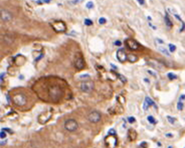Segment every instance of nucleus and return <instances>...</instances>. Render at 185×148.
Wrapping results in <instances>:
<instances>
[{"mask_svg":"<svg viewBox=\"0 0 185 148\" xmlns=\"http://www.w3.org/2000/svg\"><path fill=\"white\" fill-rule=\"evenodd\" d=\"M184 98H185L184 94H182V95L180 96V97H179V102H182V101H184Z\"/></svg>","mask_w":185,"mask_h":148,"instance_id":"nucleus-34","label":"nucleus"},{"mask_svg":"<svg viewBox=\"0 0 185 148\" xmlns=\"http://www.w3.org/2000/svg\"><path fill=\"white\" fill-rule=\"evenodd\" d=\"M86 7H87V9H93L94 7V4H93V3L92 1H89V2L87 3Z\"/></svg>","mask_w":185,"mask_h":148,"instance_id":"nucleus-20","label":"nucleus"},{"mask_svg":"<svg viewBox=\"0 0 185 148\" xmlns=\"http://www.w3.org/2000/svg\"><path fill=\"white\" fill-rule=\"evenodd\" d=\"M178 109L179 111H182L184 109V103L182 102H178Z\"/></svg>","mask_w":185,"mask_h":148,"instance_id":"nucleus-25","label":"nucleus"},{"mask_svg":"<svg viewBox=\"0 0 185 148\" xmlns=\"http://www.w3.org/2000/svg\"><path fill=\"white\" fill-rule=\"evenodd\" d=\"M84 24L86 26H91V25H93V22L88 18H86V19H84Z\"/></svg>","mask_w":185,"mask_h":148,"instance_id":"nucleus-23","label":"nucleus"},{"mask_svg":"<svg viewBox=\"0 0 185 148\" xmlns=\"http://www.w3.org/2000/svg\"><path fill=\"white\" fill-rule=\"evenodd\" d=\"M106 22H107V19H106L105 18H100L98 19V23L101 24V25H103V24H104V23H106Z\"/></svg>","mask_w":185,"mask_h":148,"instance_id":"nucleus-21","label":"nucleus"},{"mask_svg":"<svg viewBox=\"0 0 185 148\" xmlns=\"http://www.w3.org/2000/svg\"><path fill=\"white\" fill-rule=\"evenodd\" d=\"M52 117V112H44L42 113L40 116H38V122L40 123H46L50 118Z\"/></svg>","mask_w":185,"mask_h":148,"instance_id":"nucleus-8","label":"nucleus"},{"mask_svg":"<svg viewBox=\"0 0 185 148\" xmlns=\"http://www.w3.org/2000/svg\"><path fill=\"white\" fill-rule=\"evenodd\" d=\"M0 19L3 22H9L13 19V14L10 11L7 9L0 10Z\"/></svg>","mask_w":185,"mask_h":148,"instance_id":"nucleus-4","label":"nucleus"},{"mask_svg":"<svg viewBox=\"0 0 185 148\" xmlns=\"http://www.w3.org/2000/svg\"><path fill=\"white\" fill-rule=\"evenodd\" d=\"M109 135H114V134H116V131L113 129H111V130H109Z\"/></svg>","mask_w":185,"mask_h":148,"instance_id":"nucleus-33","label":"nucleus"},{"mask_svg":"<svg viewBox=\"0 0 185 148\" xmlns=\"http://www.w3.org/2000/svg\"><path fill=\"white\" fill-rule=\"evenodd\" d=\"M74 66H75V67H76L77 69H78V70L83 69L84 67V59L82 57H78V58H76L75 61H74Z\"/></svg>","mask_w":185,"mask_h":148,"instance_id":"nucleus-12","label":"nucleus"},{"mask_svg":"<svg viewBox=\"0 0 185 148\" xmlns=\"http://www.w3.org/2000/svg\"><path fill=\"white\" fill-rule=\"evenodd\" d=\"M126 44L128 46V48L130 49V50H138L139 48H140V45L139 43L137 42L136 40L134 39H127L126 40Z\"/></svg>","mask_w":185,"mask_h":148,"instance_id":"nucleus-7","label":"nucleus"},{"mask_svg":"<svg viewBox=\"0 0 185 148\" xmlns=\"http://www.w3.org/2000/svg\"><path fill=\"white\" fill-rule=\"evenodd\" d=\"M164 21H165V23H166L167 27H169V28L173 27V22L170 20V18H168V14H166V16L164 17Z\"/></svg>","mask_w":185,"mask_h":148,"instance_id":"nucleus-17","label":"nucleus"},{"mask_svg":"<svg viewBox=\"0 0 185 148\" xmlns=\"http://www.w3.org/2000/svg\"><path fill=\"white\" fill-rule=\"evenodd\" d=\"M148 19H149V21H151V17H148Z\"/></svg>","mask_w":185,"mask_h":148,"instance_id":"nucleus-41","label":"nucleus"},{"mask_svg":"<svg viewBox=\"0 0 185 148\" xmlns=\"http://www.w3.org/2000/svg\"><path fill=\"white\" fill-rule=\"evenodd\" d=\"M81 0H72L71 2H69L70 3H72V4H77V3H78L79 2H80Z\"/></svg>","mask_w":185,"mask_h":148,"instance_id":"nucleus-32","label":"nucleus"},{"mask_svg":"<svg viewBox=\"0 0 185 148\" xmlns=\"http://www.w3.org/2000/svg\"><path fill=\"white\" fill-rule=\"evenodd\" d=\"M147 119H148V121L150 122V123H152V124H154L155 122H156V121H155V119L153 118V116H149L147 117Z\"/></svg>","mask_w":185,"mask_h":148,"instance_id":"nucleus-22","label":"nucleus"},{"mask_svg":"<svg viewBox=\"0 0 185 148\" xmlns=\"http://www.w3.org/2000/svg\"><path fill=\"white\" fill-rule=\"evenodd\" d=\"M78 127V124L74 119H68L64 122V128L68 131H75Z\"/></svg>","mask_w":185,"mask_h":148,"instance_id":"nucleus-2","label":"nucleus"},{"mask_svg":"<svg viewBox=\"0 0 185 148\" xmlns=\"http://www.w3.org/2000/svg\"><path fill=\"white\" fill-rule=\"evenodd\" d=\"M52 27L57 32H64L67 29L66 24L63 21H55L52 23Z\"/></svg>","mask_w":185,"mask_h":148,"instance_id":"nucleus-3","label":"nucleus"},{"mask_svg":"<svg viewBox=\"0 0 185 148\" xmlns=\"http://www.w3.org/2000/svg\"><path fill=\"white\" fill-rule=\"evenodd\" d=\"M6 137V133L4 132V131H1L0 132V138H5Z\"/></svg>","mask_w":185,"mask_h":148,"instance_id":"nucleus-31","label":"nucleus"},{"mask_svg":"<svg viewBox=\"0 0 185 148\" xmlns=\"http://www.w3.org/2000/svg\"><path fill=\"white\" fill-rule=\"evenodd\" d=\"M119 77L121 81H122L123 83H126V80H127V79H126L123 76H122V75H119Z\"/></svg>","mask_w":185,"mask_h":148,"instance_id":"nucleus-30","label":"nucleus"},{"mask_svg":"<svg viewBox=\"0 0 185 148\" xmlns=\"http://www.w3.org/2000/svg\"><path fill=\"white\" fill-rule=\"evenodd\" d=\"M93 83L91 81H86V82H83L81 85H80V89L84 92H92V90L93 89Z\"/></svg>","mask_w":185,"mask_h":148,"instance_id":"nucleus-5","label":"nucleus"},{"mask_svg":"<svg viewBox=\"0 0 185 148\" xmlns=\"http://www.w3.org/2000/svg\"><path fill=\"white\" fill-rule=\"evenodd\" d=\"M150 106H153L154 107H157L155 102L153 101L152 99H151L150 97H149V96H146V97H145V100H144V102H143V109H144L145 111H147Z\"/></svg>","mask_w":185,"mask_h":148,"instance_id":"nucleus-11","label":"nucleus"},{"mask_svg":"<svg viewBox=\"0 0 185 148\" xmlns=\"http://www.w3.org/2000/svg\"><path fill=\"white\" fill-rule=\"evenodd\" d=\"M168 49L170 50L171 53H174V52H175V50H176V46L174 45V44H172V43H169L168 44Z\"/></svg>","mask_w":185,"mask_h":148,"instance_id":"nucleus-19","label":"nucleus"},{"mask_svg":"<svg viewBox=\"0 0 185 148\" xmlns=\"http://www.w3.org/2000/svg\"><path fill=\"white\" fill-rule=\"evenodd\" d=\"M3 76H4V74H1V75H0V81H1L2 79H3Z\"/></svg>","mask_w":185,"mask_h":148,"instance_id":"nucleus-40","label":"nucleus"},{"mask_svg":"<svg viewBox=\"0 0 185 148\" xmlns=\"http://www.w3.org/2000/svg\"><path fill=\"white\" fill-rule=\"evenodd\" d=\"M105 142H106L108 147H114L117 145V139L113 135H109V137H106V139H105Z\"/></svg>","mask_w":185,"mask_h":148,"instance_id":"nucleus-9","label":"nucleus"},{"mask_svg":"<svg viewBox=\"0 0 185 148\" xmlns=\"http://www.w3.org/2000/svg\"><path fill=\"white\" fill-rule=\"evenodd\" d=\"M167 118H168V122H169L170 123L174 124V122H175V118H174V117L168 116H167Z\"/></svg>","mask_w":185,"mask_h":148,"instance_id":"nucleus-27","label":"nucleus"},{"mask_svg":"<svg viewBox=\"0 0 185 148\" xmlns=\"http://www.w3.org/2000/svg\"><path fill=\"white\" fill-rule=\"evenodd\" d=\"M148 73H149L151 74L152 76H153V77H156V75H155V74L153 73V72H152L151 70H149V71H148Z\"/></svg>","mask_w":185,"mask_h":148,"instance_id":"nucleus-38","label":"nucleus"},{"mask_svg":"<svg viewBox=\"0 0 185 148\" xmlns=\"http://www.w3.org/2000/svg\"><path fill=\"white\" fill-rule=\"evenodd\" d=\"M128 137L130 139V141H133L137 137V132L133 129H129L128 131Z\"/></svg>","mask_w":185,"mask_h":148,"instance_id":"nucleus-13","label":"nucleus"},{"mask_svg":"<svg viewBox=\"0 0 185 148\" xmlns=\"http://www.w3.org/2000/svg\"><path fill=\"white\" fill-rule=\"evenodd\" d=\"M168 148H174V147H173L172 146H170V147H168Z\"/></svg>","mask_w":185,"mask_h":148,"instance_id":"nucleus-42","label":"nucleus"},{"mask_svg":"<svg viewBox=\"0 0 185 148\" xmlns=\"http://www.w3.org/2000/svg\"><path fill=\"white\" fill-rule=\"evenodd\" d=\"M116 56H117L118 60L121 63H123V62H125L127 60V53L123 49H119L117 51Z\"/></svg>","mask_w":185,"mask_h":148,"instance_id":"nucleus-10","label":"nucleus"},{"mask_svg":"<svg viewBox=\"0 0 185 148\" xmlns=\"http://www.w3.org/2000/svg\"><path fill=\"white\" fill-rule=\"evenodd\" d=\"M128 121H129V123H133V122H135V118H134V117H133V116H130V117H129V118H128Z\"/></svg>","mask_w":185,"mask_h":148,"instance_id":"nucleus-29","label":"nucleus"},{"mask_svg":"<svg viewBox=\"0 0 185 148\" xmlns=\"http://www.w3.org/2000/svg\"><path fill=\"white\" fill-rule=\"evenodd\" d=\"M13 101L16 106H23L27 103V97L23 93H18L13 97Z\"/></svg>","mask_w":185,"mask_h":148,"instance_id":"nucleus-1","label":"nucleus"},{"mask_svg":"<svg viewBox=\"0 0 185 148\" xmlns=\"http://www.w3.org/2000/svg\"><path fill=\"white\" fill-rule=\"evenodd\" d=\"M149 26H150V27L152 28L153 29H154V30H156V29H157V28H156V26H154V25H153V24H152V23H151V22H149Z\"/></svg>","mask_w":185,"mask_h":148,"instance_id":"nucleus-36","label":"nucleus"},{"mask_svg":"<svg viewBox=\"0 0 185 148\" xmlns=\"http://www.w3.org/2000/svg\"><path fill=\"white\" fill-rule=\"evenodd\" d=\"M158 47V51L160 52V53H162L163 54H164L165 56H168V57H170V53L167 50V48H165V47H163L162 45H157Z\"/></svg>","mask_w":185,"mask_h":148,"instance_id":"nucleus-14","label":"nucleus"},{"mask_svg":"<svg viewBox=\"0 0 185 148\" xmlns=\"http://www.w3.org/2000/svg\"><path fill=\"white\" fill-rule=\"evenodd\" d=\"M80 77H81V78H84V77H88H88H89V75H88V74H86V75H81Z\"/></svg>","mask_w":185,"mask_h":148,"instance_id":"nucleus-37","label":"nucleus"},{"mask_svg":"<svg viewBox=\"0 0 185 148\" xmlns=\"http://www.w3.org/2000/svg\"><path fill=\"white\" fill-rule=\"evenodd\" d=\"M168 77L170 79V80H174V79H175L177 77L174 75V73H168Z\"/></svg>","mask_w":185,"mask_h":148,"instance_id":"nucleus-26","label":"nucleus"},{"mask_svg":"<svg viewBox=\"0 0 185 148\" xmlns=\"http://www.w3.org/2000/svg\"><path fill=\"white\" fill-rule=\"evenodd\" d=\"M51 1H52V0H39V1H38L37 3H50Z\"/></svg>","mask_w":185,"mask_h":148,"instance_id":"nucleus-28","label":"nucleus"},{"mask_svg":"<svg viewBox=\"0 0 185 148\" xmlns=\"http://www.w3.org/2000/svg\"><path fill=\"white\" fill-rule=\"evenodd\" d=\"M155 42H156L157 45H163L164 44V42H163L162 39H160V38H156L155 39Z\"/></svg>","mask_w":185,"mask_h":148,"instance_id":"nucleus-24","label":"nucleus"},{"mask_svg":"<svg viewBox=\"0 0 185 148\" xmlns=\"http://www.w3.org/2000/svg\"><path fill=\"white\" fill-rule=\"evenodd\" d=\"M108 77H109V79L112 80V81H114V80L117 78V75L115 73H113V72L109 73L108 74Z\"/></svg>","mask_w":185,"mask_h":148,"instance_id":"nucleus-18","label":"nucleus"},{"mask_svg":"<svg viewBox=\"0 0 185 148\" xmlns=\"http://www.w3.org/2000/svg\"><path fill=\"white\" fill-rule=\"evenodd\" d=\"M88 120L92 123H97L98 122H100V120H101V114L98 112L93 111L88 114Z\"/></svg>","mask_w":185,"mask_h":148,"instance_id":"nucleus-6","label":"nucleus"},{"mask_svg":"<svg viewBox=\"0 0 185 148\" xmlns=\"http://www.w3.org/2000/svg\"><path fill=\"white\" fill-rule=\"evenodd\" d=\"M148 64H149L150 66H152L153 67H154V68H156V69H158V70H161V69H162V67H163L159 63H158V62H155V63H154V61L148 62Z\"/></svg>","mask_w":185,"mask_h":148,"instance_id":"nucleus-15","label":"nucleus"},{"mask_svg":"<svg viewBox=\"0 0 185 148\" xmlns=\"http://www.w3.org/2000/svg\"><path fill=\"white\" fill-rule=\"evenodd\" d=\"M137 2L140 4V5H143L144 4V3H145V1L144 0H137Z\"/></svg>","mask_w":185,"mask_h":148,"instance_id":"nucleus-35","label":"nucleus"},{"mask_svg":"<svg viewBox=\"0 0 185 148\" xmlns=\"http://www.w3.org/2000/svg\"><path fill=\"white\" fill-rule=\"evenodd\" d=\"M127 60H129L131 63H134L138 60V57L133 54H129V55H127Z\"/></svg>","mask_w":185,"mask_h":148,"instance_id":"nucleus-16","label":"nucleus"},{"mask_svg":"<svg viewBox=\"0 0 185 148\" xmlns=\"http://www.w3.org/2000/svg\"><path fill=\"white\" fill-rule=\"evenodd\" d=\"M114 44L117 45V46H120L121 45V42L120 41H116V42H114Z\"/></svg>","mask_w":185,"mask_h":148,"instance_id":"nucleus-39","label":"nucleus"}]
</instances>
